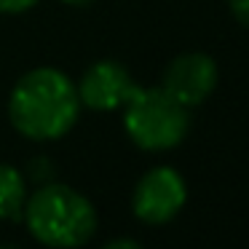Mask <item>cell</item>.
Wrapping results in <instances>:
<instances>
[{
  "label": "cell",
  "mask_w": 249,
  "mask_h": 249,
  "mask_svg": "<svg viewBox=\"0 0 249 249\" xmlns=\"http://www.w3.org/2000/svg\"><path fill=\"white\" fill-rule=\"evenodd\" d=\"M81 113L78 89L62 70L38 67L24 72L8 97V118L22 137L35 142L59 140Z\"/></svg>",
  "instance_id": "obj_1"
},
{
  "label": "cell",
  "mask_w": 249,
  "mask_h": 249,
  "mask_svg": "<svg viewBox=\"0 0 249 249\" xmlns=\"http://www.w3.org/2000/svg\"><path fill=\"white\" fill-rule=\"evenodd\" d=\"M22 209L33 238L46 247H83L97 231V212L91 201L59 182L40 185Z\"/></svg>",
  "instance_id": "obj_2"
},
{
  "label": "cell",
  "mask_w": 249,
  "mask_h": 249,
  "mask_svg": "<svg viewBox=\"0 0 249 249\" xmlns=\"http://www.w3.org/2000/svg\"><path fill=\"white\" fill-rule=\"evenodd\" d=\"M124 126L137 147L150 153L172 150L190 129L188 107L169 97L161 86H131L124 99Z\"/></svg>",
  "instance_id": "obj_3"
},
{
  "label": "cell",
  "mask_w": 249,
  "mask_h": 249,
  "mask_svg": "<svg viewBox=\"0 0 249 249\" xmlns=\"http://www.w3.org/2000/svg\"><path fill=\"white\" fill-rule=\"evenodd\" d=\"M185 198H188V188L182 174L169 166H158L137 182L131 209L147 225H163L177 217V212L185 206Z\"/></svg>",
  "instance_id": "obj_4"
},
{
  "label": "cell",
  "mask_w": 249,
  "mask_h": 249,
  "mask_svg": "<svg viewBox=\"0 0 249 249\" xmlns=\"http://www.w3.org/2000/svg\"><path fill=\"white\" fill-rule=\"evenodd\" d=\"M217 86V65L209 54H182L169 62L161 89L185 107L201 105Z\"/></svg>",
  "instance_id": "obj_5"
},
{
  "label": "cell",
  "mask_w": 249,
  "mask_h": 249,
  "mask_svg": "<svg viewBox=\"0 0 249 249\" xmlns=\"http://www.w3.org/2000/svg\"><path fill=\"white\" fill-rule=\"evenodd\" d=\"M131 83V75L124 65L113 59H105L91 65L81 78V86H78V99L81 105H86L89 110H97V113H107L124 105Z\"/></svg>",
  "instance_id": "obj_6"
},
{
  "label": "cell",
  "mask_w": 249,
  "mask_h": 249,
  "mask_svg": "<svg viewBox=\"0 0 249 249\" xmlns=\"http://www.w3.org/2000/svg\"><path fill=\"white\" fill-rule=\"evenodd\" d=\"M27 185L19 169L0 163V220H14L22 214Z\"/></svg>",
  "instance_id": "obj_7"
},
{
  "label": "cell",
  "mask_w": 249,
  "mask_h": 249,
  "mask_svg": "<svg viewBox=\"0 0 249 249\" xmlns=\"http://www.w3.org/2000/svg\"><path fill=\"white\" fill-rule=\"evenodd\" d=\"M38 0H0V14H22L33 8Z\"/></svg>",
  "instance_id": "obj_8"
},
{
  "label": "cell",
  "mask_w": 249,
  "mask_h": 249,
  "mask_svg": "<svg viewBox=\"0 0 249 249\" xmlns=\"http://www.w3.org/2000/svg\"><path fill=\"white\" fill-rule=\"evenodd\" d=\"M228 6H231L233 17H236L244 27H249V0H228Z\"/></svg>",
  "instance_id": "obj_9"
},
{
  "label": "cell",
  "mask_w": 249,
  "mask_h": 249,
  "mask_svg": "<svg viewBox=\"0 0 249 249\" xmlns=\"http://www.w3.org/2000/svg\"><path fill=\"white\" fill-rule=\"evenodd\" d=\"M121 247L137 249V247H140V241H134V238H115V241H107V244H105V249H121Z\"/></svg>",
  "instance_id": "obj_10"
},
{
  "label": "cell",
  "mask_w": 249,
  "mask_h": 249,
  "mask_svg": "<svg viewBox=\"0 0 249 249\" xmlns=\"http://www.w3.org/2000/svg\"><path fill=\"white\" fill-rule=\"evenodd\" d=\"M65 3H70V6H86V3H91V0H65Z\"/></svg>",
  "instance_id": "obj_11"
}]
</instances>
